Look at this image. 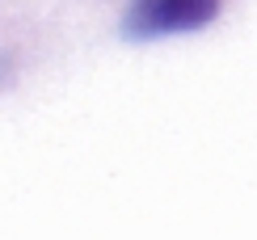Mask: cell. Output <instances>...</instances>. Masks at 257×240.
<instances>
[{
    "mask_svg": "<svg viewBox=\"0 0 257 240\" xmlns=\"http://www.w3.org/2000/svg\"><path fill=\"white\" fill-rule=\"evenodd\" d=\"M219 17V0H131L126 34L160 38V34H190Z\"/></svg>",
    "mask_w": 257,
    "mask_h": 240,
    "instance_id": "cell-1",
    "label": "cell"
}]
</instances>
